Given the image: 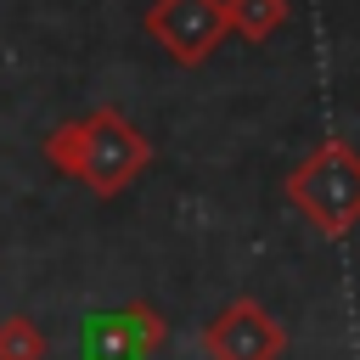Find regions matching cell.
I'll return each instance as SVG.
<instances>
[{
    "mask_svg": "<svg viewBox=\"0 0 360 360\" xmlns=\"http://www.w3.org/2000/svg\"><path fill=\"white\" fill-rule=\"evenodd\" d=\"M39 152H45V163H51L62 180H73V186H84V191H96V197H118V191L135 186V174L152 163V141H146L118 107H96V112H84V118L56 124V129L39 141Z\"/></svg>",
    "mask_w": 360,
    "mask_h": 360,
    "instance_id": "1",
    "label": "cell"
},
{
    "mask_svg": "<svg viewBox=\"0 0 360 360\" xmlns=\"http://www.w3.org/2000/svg\"><path fill=\"white\" fill-rule=\"evenodd\" d=\"M287 202L321 231V236H349L360 225V152L349 141H321L292 174H287Z\"/></svg>",
    "mask_w": 360,
    "mask_h": 360,
    "instance_id": "2",
    "label": "cell"
},
{
    "mask_svg": "<svg viewBox=\"0 0 360 360\" xmlns=\"http://www.w3.org/2000/svg\"><path fill=\"white\" fill-rule=\"evenodd\" d=\"M163 343H169V321L146 298L124 309H101L79 326V360H152Z\"/></svg>",
    "mask_w": 360,
    "mask_h": 360,
    "instance_id": "3",
    "label": "cell"
},
{
    "mask_svg": "<svg viewBox=\"0 0 360 360\" xmlns=\"http://www.w3.org/2000/svg\"><path fill=\"white\" fill-rule=\"evenodd\" d=\"M146 34L180 62V68H202L219 39L231 34L225 22V0H152L146 6Z\"/></svg>",
    "mask_w": 360,
    "mask_h": 360,
    "instance_id": "4",
    "label": "cell"
},
{
    "mask_svg": "<svg viewBox=\"0 0 360 360\" xmlns=\"http://www.w3.org/2000/svg\"><path fill=\"white\" fill-rule=\"evenodd\" d=\"M287 332L259 298H231L208 326H202V354L208 360H281Z\"/></svg>",
    "mask_w": 360,
    "mask_h": 360,
    "instance_id": "5",
    "label": "cell"
},
{
    "mask_svg": "<svg viewBox=\"0 0 360 360\" xmlns=\"http://www.w3.org/2000/svg\"><path fill=\"white\" fill-rule=\"evenodd\" d=\"M225 22H231V34H242L248 45H264V39L287 22V0H225Z\"/></svg>",
    "mask_w": 360,
    "mask_h": 360,
    "instance_id": "6",
    "label": "cell"
},
{
    "mask_svg": "<svg viewBox=\"0 0 360 360\" xmlns=\"http://www.w3.org/2000/svg\"><path fill=\"white\" fill-rule=\"evenodd\" d=\"M0 360H45V332L28 315H6L0 321Z\"/></svg>",
    "mask_w": 360,
    "mask_h": 360,
    "instance_id": "7",
    "label": "cell"
}]
</instances>
